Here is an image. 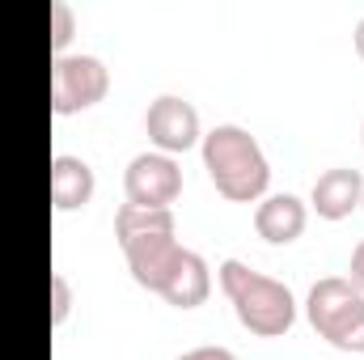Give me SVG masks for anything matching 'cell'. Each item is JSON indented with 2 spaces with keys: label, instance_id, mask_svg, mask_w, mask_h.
Returning <instances> with one entry per match:
<instances>
[{
  "label": "cell",
  "instance_id": "cell-1",
  "mask_svg": "<svg viewBox=\"0 0 364 360\" xmlns=\"http://www.w3.org/2000/svg\"><path fill=\"white\" fill-rule=\"evenodd\" d=\"M199 153H203V170H208L212 186L225 199H233V203L263 199V191L272 182V166H267L263 144L242 123H216L212 132H203Z\"/></svg>",
  "mask_w": 364,
  "mask_h": 360
},
{
  "label": "cell",
  "instance_id": "cell-2",
  "mask_svg": "<svg viewBox=\"0 0 364 360\" xmlns=\"http://www.w3.org/2000/svg\"><path fill=\"white\" fill-rule=\"evenodd\" d=\"M220 288H225L237 322L250 335L275 339V335L292 331V322H296V297H292V288L284 280H272L263 271L246 268L242 259H225L220 263Z\"/></svg>",
  "mask_w": 364,
  "mask_h": 360
},
{
  "label": "cell",
  "instance_id": "cell-3",
  "mask_svg": "<svg viewBox=\"0 0 364 360\" xmlns=\"http://www.w3.org/2000/svg\"><path fill=\"white\" fill-rule=\"evenodd\" d=\"M309 327L339 352H364V292L348 275H326L305 297Z\"/></svg>",
  "mask_w": 364,
  "mask_h": 360
},
{
  "label": "cell",
  "instance_id": "cell-4",
  "mask_svg": "<svg viewBox=\"0 0 364 360\" xmlns=\"http://www.w3.org/2000/svg\"><path fill=\"white\" fill-rule=\"evenodd\" d=\"M110 90V73L97 55H55L51 64V110L55 115H81L97 106Z\"/></svg>",
  "mask_w": 364,
  "mask_h": 360
},
{
  "label": "cell",
  "instance_id": "cell-5",
  "mask_svg": "<svg viewBox=\"0 0 364 360\" xmlns=\"http://www.w3.org/2000/svg\"><path fill=\"white\" fill-rule=\"evenodd\" d=\"M127 203L140 208H170L182 195V166L170 153H136L123 170Z\"/></svg>",
  "mask_w": 364,
  "mask_h": 360
},
{
  "label": "cell",
  "instance_id": "cell-6",
  "mask_svg": "<svg viewBox=\"0 0 364 360\" xmlns=\"http://www.w3.org/2000/svg\"><path fill=\"white\" fill-rule=\"evenodd\" d=\"M144 127H149V140L157 144V153H186L203 140L199 132V110L178 97V93H161L149 102V115H144Z\"/></svg>",
  "mask_w": 364,
  "mask_h": 360
},
{
  "label": "cell",
  "instance_id": "cell-7",
  "mask_svg": "<svg viewBox=\"0 0 364 360\" xmlns=\"http://www.w3.org/2000/svg\"><path fill=\"white\" fill-rule=\"evenodd\" d=\"M123 255H127V268H132V275H136L140 288L161 292L166 280L178 268V259L186 255V246H182L174 233H149V238L123 242Z\"/></svg>",
  "mask_w": 364,
  "mask_h": 360
},
{
  "label": "cell",
  "instance_id": "cell-8",
  "mask_svg": "<svg viewBox=\"0 0 364 360\" xmlns=\"http://www.w3.org/2000/svg\"><path fill=\"white\" fill-rule=\"evenodd\" d=\"M309 203H314V212H318L322 221H343V216H352L364 203V174L352 170V166H335V170L318 174Z\"/></svg>",
  "mask_w": 364,
  "mask_h": 360
},
{
  "label": "cell",
  "instance_id": "cell-9",
  "mask_svg": "<svg viewBox=\"0 0 364 360\" xmlns=\"http://www.w3.org/2000/svg\"><path fill=\"white\" fill-rule=\"evenodd\" d=\"M305 225H309V208H305V199H296L292 191L267 195V199L255 208V229H259V238L272 242V246L296 242V238L305 233Z\"/></svg>",
  "mask_w": 364,
  "mask_h": 360
},
{
  "label": "cell",
  "instance_id": "cell-10",
  "mask_svg": "<svg viewBox=\"0 0 364 360\" xmlns=\"http://www.w3.org/2000/svg\"><path fill=\"white\" fill-rule=\"evenodd\" d=\"M93 166L85 157H73V153H55L51 157V203L60 212H77L93 199Z\"/></svg>",
  "mask_w": 364,
  "mask_h": 360
},
{
  "label": "cell",
  "instance_id": "cell-11",
  "mask_svg": "<svg viewBox=\"0 0 364 360\" xmlns=\"http://www.w3.org/2000/svg\"><path fill=\"white\" fill-rule=\"evenodd\" d=\"M208 292H212V268H208V259L195 255V250H186L157 297H166L174 309H195V305L208 301Z\"/></svg>",
  "mask_w": 364,
  "mask_h": 360
},
{
  "label": "cell",
  "instance_id": "cell-12",
  "mask_svg": "<svg viewBox=\"0 0 364 360\" xmlns=\"http://www.w3.org/2000/svg\"><path fill=\"white\" fill-rule=\"evenodd\" d=\"M178 221H174V208H140V203H123L114 212V238L119 246L132 242V238H149V233H174Z\"/></svg>",
  "mask_w": 364,
  "mask_h": 360
},
{
  "label": "cell",
  "instance_id": "cell-13",
  "mask_svg": "<svg viewBox=\"0 0 364 360\" xmlns=\"http://www.w3.org/2000/svg\"><path fill=\"white\" fill-rule=\"evenodd\" d=\"M73 34H77V17H73V9L64 0H55L51 4V51L64 55V47L73 43Z\"/></svg>",
  "mask_w": 364,
  "mask_h": 360
},
{
  "label": "cell",
  "instance_id": "cell-14",
  "mask_svg": "<svg viewBox=\"0 0 364 360\" xmlns=\"http://www.w3.org/2000/svg\"><path fill=\"white\" fill-rule=\"evenodd\" d=\"M73 314V288L64 280V271H51V327H64Z\"/></svg>",
  "mask_w": 364,
  "mask_h": 360
},
{
  "label": "cell",
  "instance_id": "cell-15",
  "mask_svg": "<svg viewBox=\"0 0 364 360\" xmlns=\"http://www.w3.org/2000/svg\"><path fill=\"white\" fill-rule=\"evenodd\" d=\"M178 360H237L229 348H220V344H203V348H191V352H182Z\"/></svg>",
  "mask_w": 364,
  "mask_h": 360
},
{
  "label": "cell",
  "instance_id": "cell-16",
  "mask_svg": "<svg viewBox=\"0 0 364 360\" xmlns=\"http://www.w3.org/2000/svg\"><path fill=\"white\" fill-rule=\"evenodd\" d=\"M348 280H352V284L364 292V242L352 250V271H348Z\"/></svg>",
  "mask_w": 364,
  "mask_h": 360
},
{
  "label": "cell",
  "instance_id": "cell-17",
  "mask_svg": "<svg viewBox=\"0 0 364 360\" xmlns=\"http://www.w3.org/2000/svg\"><path fill=\"white\" fill-rule=\"evenodd\" d=\"M352 43H356V55L364 60V17L356 21V30H352Z\"/></svg>",
  "mask_w": 364,
  "mask_h": 360
},
{
  "label": "cell",
  "instance_id": "cell-18",
  "mask_svg": "<svg viewBox=\"0 0 364 360\" xmlns=\"http://www.w3.org/2000/svg\"><path fill=\"white\" fill-rule=\"evenodd\" d=\"M360 140H364V127H360Z\"/></svg>",
  "mask_w": 364,
  "mask_h": 360
},
{
  "label": "cell",
  "instance_id": "cell-19",
  "mask_svg": "<svg viewBox=\"0 0 364 360\" xmlns=\"http://www.w3.org/2000/svg\"><path fill=\"white\" fill-rule=\"evenodd\" d=\"M360 208H364V203H360Z\"/></svg>",
  "mask_w": 364,
  "mask_h": 360
}]
</instances>
